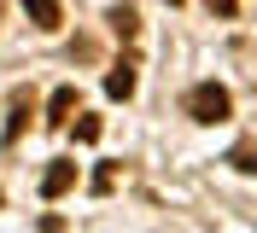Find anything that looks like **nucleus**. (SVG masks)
<instances>
[{"label": "nucleus", "mask_w": 257, "mask_h": 233, "mask_svg": "<svg viewBox=\"0 0 257 233\" xmlns=\"http://www.w3.org/2000/svg\"><path fill=\"white\" fill-rule=\"evenodd\" d=\"M135 88H141V64H135V59H117L111 76H105V93H111V99H135Z\"/></svg>", "instance_id": "3"}, {"label": "nucleus", "mask_w": 257, "mask_h": 233, "mask_svg": "<svg viewBox=\"0 0 257 233\" xmlns=\"http://www.w3.org/2000/svg\"><path fill=\"white\" fill-rule=\"evenodd\" d=\"M205 6H210L216 18H234V12H240V0H205Z\"/></svg>", "instance_id": "11"}, {"label": "nucleus", "mask_w": 257, "mask_h": 233, "mask_svg": "<svg viewBox=\"0 0 257 233\" xmlns=\"http://www.w3.org/2000/svg\"><path fill=\"white\" fill-rule=\"evenodd\" d=\"M135 30H141V12H135L128 0L111 6V35H117V41H135Z\"/></svg>", "instance_id": "7"}, {"label": "nucleus", "mask_w": 257, "mask_h": 233, "mask_svg": "<svg viewBox=\"0 0 257 233\" xmlns=\"http://www.w3.org/2000/svg\"><path fill=\"white\" fill-rule=\"evenodd\" d=\"M70 186H76V157H53L41 175V198H64Z\"/></svg>", "instance_id": "2"}, {"label": "nucleus", "mask_w": 257, "mask_h": 233, "mask_svg": "<svg viewBox=\"0 0 257 233\" xmlns=\"http://www.w3.org/2000/svg\"><path fill=\"white\" fill-rule=\"evenodd\" d=\"M228 163H234L240 175H257V134H240V140H234V152H228Z\"/></svg>", "instance_id": "6"}, {"label": "nucleus", "mask_w": 257, "mask_h": 233, "mask_svg": "<svg viewBox=\"0 0 257 233\" xmlns=\"http://www.w3.org/2000/svg\"><path fill=\"white\" fill-rule=\"evenodd\" d=\"M24 128H30V93H12V111H6V146H18Z\"/></svg>", "instance_id": "5"}, {"label": "nucleus", "mask_w": 257, "mask_h": 233, "mask_svg": "<svg viewBox=\"0 0 257 233\" xmlns=\"http://www.w3.org/2000/svg\"><path fill=\"white\" fill-rule=\"evenodd\" d=\"M0 6H6V0H0Z\"/></svg>", "instance_id": "13"}, {"label": "nucleus", "mask_w": 257, "mask_h": 233, "mask_svg": "<svg viewBox=\"0 0 257 233\" xmlns=\"http://www.w3.org/2000/svg\"><path fill=\"white\" fill-rule=\"evenodd\" d=\"M99 134H105V123H99V117H82V123H76V140H82V146H94Z\"/></svg>", "instance_id": "9"}, {"label": "nucleus", "mask_w": 257, "mask_h": 233, "mask_svg": "<svg viewBox=\"0 0 257 233\" xmlns=\"http://www.w3.org/2000/svg\"><path fill=\"white\" fill-rule=\"evenodd\" d=\"M70 111H76V88H59V93L47 99V128H59Z\"/></svg>", "instance_id": "8"}, {"label": "nucleus", "mask_w": 257, "mask_h": 233, "mask_svg": "<svg viewBox=\"0 0 257 233\" xmlns=\"http://www.w3.org/2000/svg\"><path fill=\"white\" fill-rule=\"evenodd\" d=\"M111 186H117V169H111V163H105V169H94V192H111Z\"/></svg>", "instance_id": "10"}, {"label": "nucleus", "mask_w": 257, "mask_h": 233, "mask_svg": "<svg viewBox=\"0 0 257 233\" xmlns=\"http://www.w3.org/2000/svg\"><path fill=\"white\" fill-rule=\"evenodd\" d=\"M170 6H181V0H170Z\"/></svg>", "instance_id": "12"}, {"label": "nucleus", "mask_w": 257, "mask_h": 233, "mask_svg": "<svg viewBox=\"0 0 257 233\" xmlns=\"http://www.w3.org/2000/svg\"><path fill=\"white\" fill-rule=\"evenodd\" d=\"M24 18H30L35 30H64V12H59V0H24Z\"/></svg>", "instance_id": "4"}, {"label": "nucleus", "mask_w": 257, "mask_h": 233, "mask_svg": "<svg viewBox=\"0 0 257 233\" xmlns=\"http://www.w3.org/2000/svg\"><path fill=\"white\" fill-rule=\"evenodd\" d=\"M181 111H187L193 123H228V117H234V93H228L222 82H193L187 99H181Z\"/></svg>", "instance_id": "1"}]
</instances>
